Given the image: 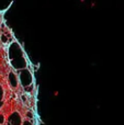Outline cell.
<instances>
[{
  "label": "cell",
  "mask_w": 124,
  "mask_h": 125,
  "mask_svg": "<svg viewBox=\"0 0 124 125\" xmlns=\"http://www.w3.org/2000/svg\"><path fill=\"white\" fill-rule=\"evenodd\" d=\"M4 121H6V119H4V116L2 114H0V125L1 124H3L4 123Z\"/></svg>",
  "instance_id": "3957f363"
},
{
  "label": "cell",
  "mask_w": 124,
  "mask_h": 125,
  "mask_svg": "<svg viewBox=\"0 0 124 125\" xmlns=\"http://www.w3.org/2000/svg\"><path fill=\"white\" fill-rule=\"evenodd\" d=\"M9 59L12 67L17 70L28 68V61L23 48L18 42H12L9 46Z\"/></svg>",
  "instance_id": "6da1fadb"
},
{
  "label": "cell",
  "mask_w": 124,
  "mask_h": 125,
  "mask_svg": "<svg viewBox=\"0 0 124 125\" xmlns=\"http://www.w3.org/2000/svg\"><path fill=\"white\" fill-rule=\"evenodd\" d=\"M58 95H59V91H57V90L53 91V97H58Z\"/></svg>",
  "instance_id": "277c9868"
},
{
  "label": "cell",
  "mask_w": 124,
  "mask_h": 125,
  "mask_svg": "<svg viewBox=\"0 0 124 125\" xmlns=\"http://www.w3.org/2000/svg\"><path fill=\"white\" fill-rule=\"evenodd\" d=\"M17 73H18L19 81H20V84L22 86V88L34 84L33 83V73L29 68H24V69H21V70H18Z\"/></svg>",
  "instance_id": "7a4b0ae2"
}]
</instances>
